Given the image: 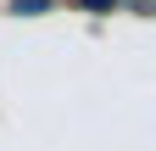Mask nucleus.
<instances>
[{"label": "nucleus", "mask_w": 156, "mask_h": 151, "mask_svg": "<svg viewBox=\"0 0 156 151\" xmlns=\"http://www.w3.org/2000/svg\"><path fill=\"white\" fill-rule=\"evenodd\" d=\"M50 0H11V11H45Z\"/></svg>", "instance_id": "obj_1"}, {"label": "nucleus", "mask_w": 156, "mask_h": 151, "mask_svg": "<svg viewBox=\"0 0 156 151\" xmlns=\"http://www.w3.org/2000/svg\"><path fill=\"white\" fill-rule=\"evenodd\" d=\"M84 11H117V0H78Z\"/></svg>", "instance_id": "obj_2"}]
</instances>
